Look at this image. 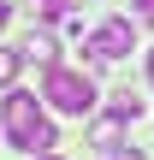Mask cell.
Segmentation results:
<instances>
[{
  "mask_svg": "<svg viewBox=\"0 0 154 160\" xmlns=\"http://www.w3.org/2000/svg\"><path fill=\"white\" fill-rule=\"evenodd\" d=\"M30 160H59V154H53V148H47V154H30Z\"/></svg>",
  "mask_w": 154,
  "mask_h": 160,
  "instance_id": "obj_11",
  "label": "cell"
},
{
  "mask_svg": "<svg viewBox=\"0 0 154 160\" xmlns=\"http://www.w3.org/2000/svg\"><path fill=\"white\" fill-rule=\"evenodd\" d=\"M137 12H142V18H154V0H137Z\"/></svg>",
  "mask_w": 154,
  "mask_h": 160,
  "instance_id": "obj_9",
  "label": "cell"
},
{
  "mask_svg": "<svg viewBox=\"0 0 154 160\" xmlns=\"http://www.w3.org/2000/svg\"><path fill=\"white\" fill-rule=\"evenodd\" d=\"M42 101L53 113H65V119H83V113H95V83L83 71H71V65H53L42 77Z\"/></svg>",
  "mask_w": 154,
  "mask_h": 160,
  "instance_id": "obj_2",
  "label": "cell"
},
{
  "mask_svg": "<svg viewBox=\"0 0 154 160\" xmlns=\"http://www.w3.org/2000/svg\"><path fill=\"white\" fill-rule=\"evenodd\" d=\"M0 125H6L12 148H24V154H47V148H59L53 125L42 119V95H30V89H6V101H0Z\"/></svg>",
  "mask_w": 154,
  "mask_h": 160,
  "instance_id": "obj_1",
  "label": "cell"
},
{
  "mask_svg": "<svg viewBox=\"0 0 154 160\" xmlns=\"http://www.w3.org/2000/svg\"><path fill=\"white\" fill-rule=\"evenodd\" d=\"M113 113H119V119H142V101H137L131 89H119V95H113Z\"/></svg>",
  "mask_w": 154,
  "mask_h": 160,
  "instance_id": "obj_7",
  "label": "cell"
},
{
  "mask_svg": "<svg viewBox=\"0 0 154 160\" xmlns=\"http://www.w3.org/2000/svg\"><path fill=\"white\" fill-rule=\"evenodd\" d=\"M6 18H12V6H6V0H0V30H6Z\"/></svg>",
  "mask_w": 154,
  "mask_h": 160,
  "instance_id": "obj_10",
  "label": "cell"
},
{
  "mask_svg": "<svg viewBox=\"0 0 154 160\" xmlns=\"http://www.w3.org/2000/svg\"><path fill=\"white\" fill-rule=\"evenodd\" d=\"M131 48H137V36H131V18H107V24H95V30L83 36V53H89V59H101V65L125 59Z\"/></svg>",
  "mask_w": 154,
  "mask_h": 160,
  "instance_id": "obj_3",
  "label": "cell"
},
{
  "mask_svg": "<svg viewBox=\"0 0 154 160\" xmlns=\"http://www.w3.org/2000/svg\"><path fill=\"white\" fill-rule=\"evenodd\" d=\"M53 53H59V48H53L47 30H30V36H24V59H36L42 71H53Z\"/></svg>",
  "mask_w": 154,
  "mask_h": 160,
  "instance_id": "obj_5",
  "label": "cell"
},
{
  "mask_svg": "<svg viewBox=\"0 0 154 160\" xmlns=\"http://www.w3.org/2000/svg\"><path fill=\"white\" fill-rule=\"evenodd\" d=\"M18 65H24V48H0V83H12Z\"/></svg>",
  "mask_w": 154,
  "mask_h": 160,
  "instance_id": "obj_8",
  "label": "cell"
},
{
  "mask_svg": "<svg viewBox=\"0 0 154 160\" xmlns=\"http://www.w3.org/2000/svg\"><path fill=\"white\" fill-rule=\"evenodd\" d=\"M148 83H154V53H148Z\"/></svg>",
  "mask_w": 154,
  "mask_h": 160,
  "instance_id": "obj_12",
  "label": "cell"
},
{
  "mask_svg": "<svg viewBox=\"0 0 154 160\" xmlns=\"http://www.w3.org/2000/svg\"><path fill=\"white\" fill-rule=\"evenodd\" d=\"M125 125H131V119H119V113H107V119H95V131H89V142H95L101 154H119V148H125Z\"/></svg>",
  "mask_w": 154,
  "mask_h": 160,
  "instance_id": "obj_4",
  "label": "cell"
},
{
  "mask_svg": "<svg viewBox=\"0 0 154 160\" xmlns=\"http://www.w3.org/2000/svg\"><path fill=\"white\" fill-rule=\"evenodd\" d=\"M65 6H71V0H30V18L53 24V18H65Z\"/></svg>",
  "mask_w": 154,
  "mask_h": 160,
  "instance_id": "obj_6",
  "label": "cell"
}]
</instances>
